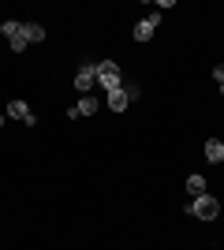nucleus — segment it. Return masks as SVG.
<instances>
[{
  "instance_id": "2",
  "label": "nucleus",
  "mask_w": 224,
  "mask_h": 250,
  "mask_svg": "<svg viewBox=\"0 0 224 250\" xmlns=\"http://www.w3.org/2000/svg\"><path fill=\"white\" fill-rule=\"evenodd\" d=\"M187 213L198 220H217V213H221V202L213 198V194H198V198L187 206Z\"/></svg>"
},
{
  "instance_id": "14",
  "label": "nucleus",
  "mask_w": 224,
  "mask_h": 250,
  "mask_svg": "<svg viewBox=\"0 0 224 250\" xmlns=\"http://www.w3.org/2000/svg\"><path fill=\"white\" fill-rule=\"evenodd\" d=\"M0 127H4V112H0Z\"/></svg>"
},
{
  "instance_id": "5",
  "label": "nucleus",
  "mask_w": 224,
  "mask_h": 250,
  "mask_svg": "<svg viewBox=\"0 0 224 250\" xmlns=\"http://www.w3.org/2000/svg\"><path fill=\"white\" fill-rule=\"evenodd\" d=\"M8 116L11 120H22L26 127H38V116L26 108V101H8Z\"/></svg>"
},
{
  "instance_id": "11",
  "label": "nucleus",
  "mask_w": 224,
  "mask_h": 250,
  "mask_svg": "<svg viewBox=\"0 0 224 250\" xmlns=\"http://www.w3.org/2000/svg\"><path fill=\"white\" fill-rule=\"evenodd\" d=\"M187 190H191L194 198H198V194H205V179H202V176H187Z\"/></svg>"
},
{
  "instance_id": "6",
  "label": "nucleus",
  "mask_w": 224,
  "mask_h": 250,
  "mask_svg": "<svg viewBox=\"0 0 224 250\" xmlns=\"http://www.w3.org/2000/svg\"><path fill=\"white\" fill-rule=\"evenodd\" d=\"M97 108H101V101H94V97L86 94L79 104H71V108H67V116H71V120H79V116H94Z\"/></svg>"
},
{
  "instance_id": "9",
  "label": "nucleus",
  "mask_w": 224,
  "mask_h": 250,
  "mask_svg": "<svg viewBox=\"0 0 224 250\" xmlns=\"http://www.w3.org/2000/svg\"><path fill=\"white\" fill-rule=\"evenodd\" d=\"M22 30H26V45L45 42V26H41V22H22Z\"/></svg>"
},
{
  "instance_id": "7",
  "label": "nucleus",
  "mask_w": 224,
  "mask_h": 250,
  "mask_svg": "<svg viewBox=\"0 0 224 250\" xmlns=\"http://www.w3.org/2000/svg\"><path fill=\"white\" fill-rule=\"evenodd\" d=\"M105 104H108V108H112V112H123V108H127V94H123V86H120V90H112V94H108L105 97Z\"/></svg>"
},
{
  "instance_id": "15",
  "label": "nucleus",
  "mask_w": 224,
  "mask_h": 250,
  "mask_svg": "<svg viewBox=\"0 0 224 250\" xmlns=\"http://www.w3.org/2000/svg\"><path fill=\"white\" fill-rule=\"evenodd\" d=\"M221 97H224V86H221Z\"/></svg>"
},
{
  "instance_id": "1",
  "label": "nucleus",
  "mask_w": 224,
  "mask_h": 250,
  "mask_svg": "<svg viewBox=\"0 0 224 250\" xmlns=\"http://www.w3.org/2000/svg\"><path fill=\"white\" fill-rule=\"evenodd\" d=\"M97 83L105 86V94L120 90V86H123V71H120V63L116 60H101V63H97Z\"/></svg>"
},
{
  "instance_id": "4",
  "label": "nucleus",
  "mask_w": 224,
  "mask_h": 250,
  "mask_svg": "<svg viewBox=\"0 0 224 250\" xmlns=\"http://www.w3.org/2000/svg\"><path fill=\"white\" fill-rule=\"evenodd\" d=\"M157 26H161V11H149L146 19H139V22H135V42H149Z\"/></svg>"
},
{
  "instance_id": "10",
  "label": "nucleus",
  "mask_w": 224,
  "mask_h": 250,
  "mask_svg": "<svg viewBox=\"0 0 224 250\" xmlns=\"http://www.w3.org/2000/svg\"><path fill=\"white\" fill-rule=\"evenodd\" d=\"M0 34H4V38H8V42H15V38H19V34H22V22H15V19H8V22H0Z\"/></svg>"
},
{
  "instance_id": "8",
  "label": "nucleus",
  "mask_w": 224,
  "mask_h": 250,
  "mask_svg": "<svg viewBox=\"0 0 224 250\" xmlns=\"http://www.w3.org/2000/svg\"><path fill=\"white\" fill-rule=\"evenodd\" d=\"M205 161H213V165L224 161V142L221 138H209V142H205Z\"/></svg>"
},
{
  "instance_id": "3",
  "label": "nucleus",
  "mask_w": 224,
  "mask_h": 250,
  "mask_svg": "<svg viewBox=\"0 0 224 250\" xmlns=\"http://www.w3.org/2000/svg\"><path fill=\"white\" fill-rule=\"evenodd\" d=\"M94 86H97V63H82V67H79V75H75V90L86 97Z\"/></svg>"
},
{
  "instance_id": "12",
  "label": "nucleus",
  "mask_w": 224,
  "mask_h": 250,
  "mask_svg": "<svg viewBox=\"0 0 224 250\" xmlns=\"http://www.w3.org/2000/svg\"><path fill=\"white\" fill-rule=\"evenodd\" d=\"M123 94H127V101H139V97H142V86L139 83H123Z\"/></svg>"
},
{
  "instance_id": "13",
  "label": "nucleus",
  "mask_w": 224,
  "mask_h": 250,
  "mask_svg": "<svg viewBox=\"0 0 224 250\" xmlns=\"http://www.w3.org/2000/svg\"><path fill=\"white\" fill-rule=\"evenodd\" d=\"M213 79H217V83L224 86V63H217V67H213Z\"/></svg>"
}]
</instances>
